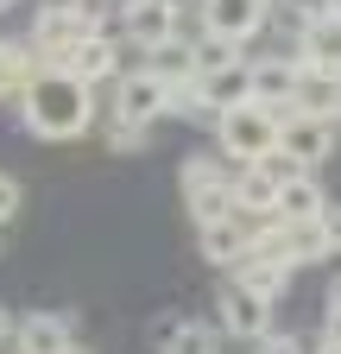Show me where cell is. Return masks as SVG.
<instances>
[{"mask_svg":"<svg viewBox=\"0 0 341 354\" xmlns=\"http://www.w3.org/2000/svg\"><path fill=\"white\" fill-rule=\"evenodd\" d=\"M215 317H222L228 335L260 342V335H272V329H266V323H272V297H260V291H246L240 279H228V285L215 291Z\"/></svg>","mask_w":341,"mask_h":354,"instance_id":"277c9868","label":"cell"},{"mask_svg":"<svg viewBox=\"0 0 341 354\" xmlns=\"http://www.w3.org/2000/svg\"><path fill=\"white\" fill-rule=\"evenodd\" d=\"M13 329H19V317H7V310H0V342H13Z\"/></svg>","mask_w":341,"mask_h":354,"instance_id":"f1b7e54d","label":"cell"},{"mask_svg":"<svg viewBox=\"0 0 341 354\" xmlns=\"http://www.w3.org/2000/svg\"><path fill=\"white\" fill-rule=\"evenodd\" d=\"M329 342H341V285L329 291Z\"/></svg>","mask_w":341,"mask_h":354,"instance_id":"83f0119b","label":"cell"},{"mask_svg":"<svg viewBox=\"0 0 341 354\" xmlns=\"http://www.w3.org/2000/svg\"><path fill=\"white\" fill-rule=\"evenodd\" d=\"M215 140L234 165H253V158H266L278 140H284V114L266 108V102H240V108H222L215 114Z\"/></svg>","mask_w":341,"mask_h":354,"instance_id":"7a4b0ae2","label":"cell"},{"mask_svg":"<svg viewBox=\"0 0 341 354\" xmlns=\"http://www.w3.org/2000/svg\"><path fill=\"white\" fill-rule=\"evenodd\" d=\"M32 44H7L0 38V102H19V88L32 82Z\"/></svg>","mask_w":341,"mask_h":354,"instance_id":"e0dca14e","label":"cell"},{"mask_svg":"<svg viewBox=\"0 0 341 354\" xmlns=\"http://www.w3.org/2000/svg\"><path fill=\"white\" fill-rule=\"evenodd\" d=\"M164 354H215V329L208 323H170L164 329Z\"/></svg>","mask_w":341,"mask_h":354,"instance_id":"7402d4cb","label":"cell"},{"mask_svg":"<svg viewBox=\"0 0 341 354\" xmlns=\"http://www.w3.org/2000/svg\"><path fill=\"white\" fill-rule=\"evenodd\" d=\"M297 64H284V57H260L253 64V102H266V108H297Z\"/></svg>","mask_w":341,"mask_h":354,"instance_id":"7c38bea8","label":"cell"},{"mask_svg":"<svg viewBox=\"0 0 341 354\" xmlns=\"http://www.w3.org/2000/svg\"><path fill=\"white\" fill-rule=\"evenodd\" d=\"M335 120H341V76H335Z\"/></svg>","mask_w":341,"mask_h":354,"instance_id":"d6a6232c","label":"cell"},{"mask_svg":"<svg viewBox=\"0 0 341 354\" xmlns=\"http://www.w3.org/2000/svg\"><path fill=\"white\" fill-rule=\"evenodd\" d=\"M202 95H208V108H240V102H253V64L240 57V64H228V70H208L202 76Z\"/></svg>","mask_w":341,"mask_h":354,"instance_id":"5bb4252c","label":"cell"},{"mask_svg":"<svg viewBox=\"0 0 341 354\" xmlns=\"http://www.w3.org/2000/svg\"><path fill=\"white\" fill-rule=\"evenodd\" d=\"M13 215H19V184L0 171V221H13Z\"/></svg>","mask_w":341,"mask_h":354,"instance_id":"4316f807","label":"cell"},{"mask_svg":"<svg viewBox=\"0 0 341 354\" xmlns=\"http://www.w3.org/2000/svg\"><path fill=\"white\" fill-rule=\"evenodd\" d=\"M266 0H202V32H222L234 44H253L266 32Z\"/></svg>","mask_w":341,"mask_h":354,"instance_id":"ba28073f","label":"cell"},{"mask_svg":"<svg viewBox=\"0 0 341 354\" xmlns=\"http://www.w3.org/2000/svg\"><path fill=\"white\" fill-rule=\"evenodd\" d=\"M234 171H240L234 158H228V165H222V158H184V190H202V184H222V177H234Z\"/></svg>","mask_w":341,"mask_h":354,"instance_id":"603a6c76","label":"cell"},{"mask_svg":"<svg viewBox=\"0 0 341 354\" xmlns=\"http://www.w3.org/2000/svg\"><path fill=\"white\" fill-rule=\"evenodd\" d=\"M70 70H76L82 82H114V76H120V32H95V38H82V44H76V57H70Z\"/></svg>","mask_w":341,"mask_h":354,"instance_id":"4fadbf2b","label":"cell"},{"mask_svg":"<svg viewBox=\"0 0 341 354\" xmlns=\"http://www.w3.org/2000/svg\"><path fill=\"white\" fill-rule=\"evenodd\" d=\"M291 272H297V266L266 259V253H246V259L234 266V279H240L246 291H260V297H284V291H291Z\"/></svg>","mask_w":341,"mask_h":354,"instance_id":"2e32d148","label":"cell"},{"mask_svg":"<svg viewBox=\"0 0 341 354\" xmlns=\"http://www.w3.org/2000/svg\"><path fill=\"white\" fill-rule=\"evenodd\" d=\"M297 64L341 76V13H329V7H310L304 32H297Z\"/></svg>","mask_w":341,"mask_h":354,"instance_id":"52a82bcc","label":"cell"},{"mask_svg":"<svg viewBox=\"0 0 341 354\" xmlns=\"http://www.w3.org/2000/svg\"><path fill=\"white\" fill-rule=\"evenodd\" d=\"M316 354H341V342H329V335H322V348H316Z\"/></svg>","mask_w":341,"mask_h":354,"instance_id":"f546056e","label":"cell"},{"mask_svg":"<svg viewBox=\"0 0 341 354\" xmlns=\"http://www.w3.org/2000/svg\"><path fill=\"white\" fill-rule=\"evenodd\" d=\"M322 241H329V259H335V253H341V209H335V203L322 209Z\"/></svg>","mask_w":341,"mask_h":354,"instance_id":"484cf974","label":"cell"},{"mask_svg":"<svg viewBox=\"0 0 341 354\" xmlns=\"http://www.w3.org/2000/svg\"><path fill=\"white\" fill-rule=\"evenodd\" d=\"M310 7H329V13H341V0H310Z\"/></svg>","mask_w":341,"mask_h":354,"instance_id":"4dcf8cb0","label":"cell"},{"mask_svg":"<svg viewBox=\"0 0 341 354\" xmlns=\"http://www.w3.org/2000/svg\"><path fill=\"white\" fill-rule=\"evenodd\" d=\"M322 209H329V196H322V184L310 171L284 177V190H278V215L284 221H322Z\"/></svg>","mask_w":341,"mask_h":354,"instance_id":"9a60e30c","label":"cell"},{"mask_svg":"<svg viewBox=\"0 0 341 354\" xmlns=\"http://www.w3.org/2000/svg\"><path fill=\"white\" fill-rule=\"evenodd\" d=\"M126 26V38L139 44V51H152V44H164V38H177V13H170V0H126V13H120Z\"/></svg>","mask_w":341,"mask_h":354,"instance_id":"9c48e42d","label":"cell"},{"mask_svg":"<svg viewBox=\"0 0 341 354\" xmlns=\"http://www.w3.org/2000/svg\"><path fill=\"white\" fill-rule=\"evenodd\" d=\"M304 76H297V108L304 114H335V76L329 70H310V64H297Z\"/></svg>","mask_w":341,"mask_h":354,"instance_id":"44dd1931","label":"cell"},{"mask_svg":"<svg viewBox=\"0 0 341 354\" xmlns=\"http://www.w3.org/2000/svg\"><path fill=\"white\" fill-rule=\"evenodd\" d=\"M253 221H260V215H222V221H196V247H202V259L208 266H228V272H234V266L253 253Z\"/></svg>","mask_w":341,"mask_h":354,"instance_id":"5b68a950","label":"cell"},{"mask_svg":"<svg viewBox=\"0 0 341 354\" xmlns=\"http://www.w3.org/2000/svg\"><path fill=\"white\" fill-rule=\"evenodd\" d=\"M240 51H246V44H234V38H222V32H196V38H190L196 76H208V70H228V64H240Z\"/></svg>","mask_w":341,"mask_h":354,"instance_id":"d6986e66","label":"cell"},{"mask_svg":"<svg viewBox=\"0 0 341 354\" xmlns=\"http://www.w3.org/2000/svg\"><path fill=\"white\" fill-rule=\"evenodd\" d=\"M170 114V82L158 70H120L114 76V120H133V127H152Z\"/></svg>","mask_w":341,"mask_h":354,"instance_id":"3957f363","label":"cell"},{"mask_svg":"<svg viewBox=\"0 0 341 354\" xmlns=\"http://www.w3.org/2000/svg\"><path fill=\"white\" fill-rule=\"evenodd\" d=\"M146 70H158L164 82H177V76H196V57H190V38H164L146 51Z\"/></svg>","mask_w":341,"mask_h":354,"instance_id":"ffe728a7","label":"cell"},{"mask_svg":"<svg viewBox=\"0 0 341 354\" xmlns=\"http://www.w3.org/2000/svg\"><path fill=\"white\" fill-rule=\"evenodd\" d=\"M278 190H284V177H278L272 165H260V158L234 171V203H240L246 215H272V209H278Z\"/></svg>","mask_w":341,"mask_h":354,"instance_id":"8fae6325","label":"cell"},{"mask_svg":"<svg viewBox=\"0 0 341 354\" xmlns=\"http://www.w3.org/2000/svg\"><path fill=\"white\" fill-rule=\"evenodd\" d=\"M19 120L32 140H76L95 127V82H82L76 70H32L19 88Z\"/></svg>","mask_w":341,"mask_h":354,"instance_id":"6da1fadb","label":"cell"},{"mask_svg":"<svg viewBox=\"0 0 341 354\" xmlns=\"http://www.w3.org/2000/svg\"><path fill=\"white\" fill-rule=\"evenodd\" d=\"M184 196H190V221L240 215V203H234V177H222V184H202V190H184Z\"/></svg>","mask_w":341,"mask_h":354,"instance_id":"ac0fdd59","label":"cell"},{"mask_svg":"<svg viewBox=\"0 0 341 354\" xmlns=\"http://www.w3.org/2000/svg\"><path fill=\"white\" fill-rule=\"evenodd\" d=\"M13 342H19V354H64L76 335H70V317H57V310H32V317H19Z\"/></svg>","mask_w":341,"mask_h":354,"instance_id":"30bf717a","label":"cell"},{"mask_svg":"<svg viewBox=\"0 0 341 354\" xmlns=\"http://www.w3.org/2000/svg\"><path fill=\"white\" fill-rule=\"evenodd\" d=\"M297 165H322L335 152V114H304V108H284V140H278Z\"/></svg>","mask_w":341,"mask_h":354,"instance_id":"8992f818","label":"cell"},{"mask_svg":"<svg viewBox=\"0 0 341 354\" xmlns=\"http://www.w3.org/2000/svg\"><path fill=\"white\" fill-rule=\"evenodd\" d=\"M253 354H310V348L297 342V335H260V342H253Z\"/></svg>","mask_w":341,"mask_h":354,"instance_id":"d4e9b609","label":"cell"},{"mask_svg":"<svg viewBox=\"0 0 341 354\" xmlns=\"http://www.w3.org/2000/svg\"><path fill=\"white\" fill-rule=\"evenodd\" d=\"M266 7H278V0H266Z\"/></svg>","mask_w":341,"mask_h":354,"instance_id":"e575fe53","label":"cell"},{"mask_svg":"<svg viewBox=\"0 0 341 354\" xmlns=\"http://www.w3.org/2000/svg\"><path fill=\"white\" fill-rule=\"evenodd\" d=\"M64 354H95V348H82V342H70V348H64Z\"/></svg>","mask_w":341,"mask_h":354,"instance_id":"1f68e13d","label":"cell"},{"mask_svg":"<svg viewBox=\"0 0 341 354\" xmlns=\"http://www.w3.org/2000/svg\"><path fill=\"white\" fill-rule=\"evenodd\" d=\"M108 146H114V152H139V146H146V127L114 120V114H108Z\"/></svg>","mask_w":341,"mask_h":354,"instance_id":"cb8c5ba5","label":"cell"},{"mask_svg":"<svg viewBox=\"0 0 341 354\" xmlns=\"http://www.w3.org/2000/svg\"><path fill=\"white\" fill-rule=\"evenodd\" d=\"M7 7H19V0H0V13H7Z\"/></svg>","mask_w":341,"mask_h":354,"instance_id":"836d02e7","label":"cell"}]
</instances>
